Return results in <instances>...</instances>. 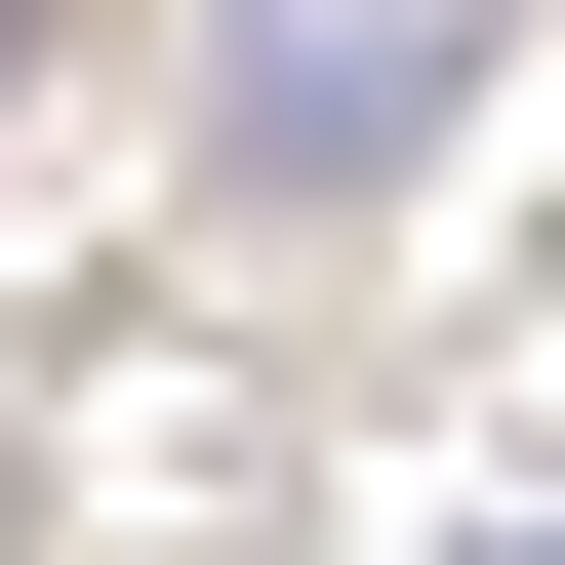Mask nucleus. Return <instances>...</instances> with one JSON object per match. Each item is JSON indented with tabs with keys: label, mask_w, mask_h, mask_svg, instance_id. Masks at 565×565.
Segmentation results:
<instances>
[{
	"label": "nucleus",
	"mask_w": 565,
	"mask_h": 565,
	"mask_svg": "<svg viewBox=\"0 0 565 565\" xmlns=\"http://www.w3.org/2000/svg\"><path fill=\"white\" fill-rule=\"evenodd\" d=\"M0 82H41V0H0Z\"/></svg>",
	"instance_id": "obj_2"
},
{
	"label": "nucleus",
	"mask_w": 565,
	"mask_h": 565,
	"mask_svg": "<svg viewBox=\"0 0 565 565\" xmlns=\"http://www.w3.org/2000/svg\"><path fill=\"white\" fill-rule=\"evenodd\" d=\"M484 565H565V525H484Z\"/></svg>",
	"instance_id": "obj_3"
},
{
	"label": "nucleus",
	"mask_w": 565,
	"mask_h": 565,
	"mask_svg": "<svg viewBox=\"0 0 565 565\" xmlns=\"http://www.w3.org/2000/svg\"><path fill=\"white\" fill-rule=\"evenodd\" d=\"M202 121H243V202H404V162H445V0H243Z\"/></svg>",
	"instance_id": "obj_1"
}]
</instances>
